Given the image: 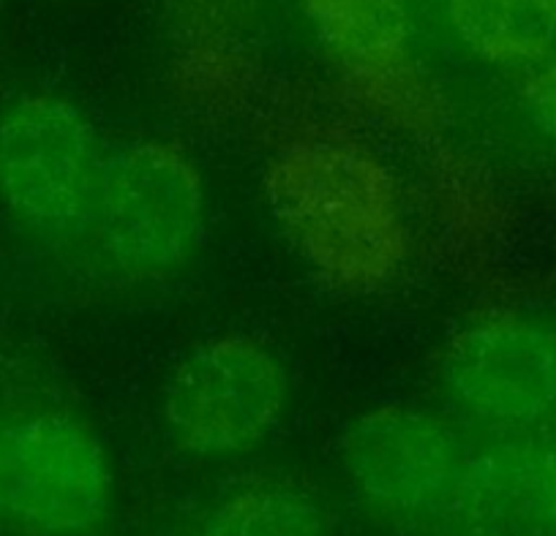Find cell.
I'll return each instance as SVG.
<instances>
[{
	"label": "cell",
	"mask_w": 556,
	"mask_h": 536,
	"mask_svg": "<svg viewBox=\"0 0 556 536\" xmlns=\"http://www.w3.org/2000/svg\"><path fill=\"white\" fill-rule=\"evenodd\" d=\"M265 189L290 243L339 292H379L404 267L409 227L399 189L357 139H290L270 158Z\"/></svg>",
	"instance_id": "cell-1"
},
{
	"label": "cell",
	"mask_w": 556,
	"mask_h": 536,
	"mask_svg": "<svg viewBox=\"0 0 556 536\" xmlns=\"http://www.w3.org/2000/svg\"><path fill=\"white\" fill-rule=\"evenodd\" d=\"M106 148L79 106L30 93L0 112V205L36 238H90Z\"/></svg>",
	"instance_id": "cell-2"
},
{
	"label": "cell",
	"mask_w": 556,
	"mask_h": 536,
	"mask_svg": "<svg viewBox=\"0 0 556 536\" xmlns=\"http://www.w3.org/2000/svg\"><path fill=\"white\" fill-rule=\"evenodd\" d=\"M205 229V183L194 158L164 139L106 150L90 238L126 276L173 272Z\"/></svg>",
	"instance_id": "cell-3"
},
{
	"label": "cell",
	"mask_w": 556,
	"mask_h": 536,
	"mask_svg": "<svg viewBox=\"0 0 556 536\" xmlns=\"http://www.w3.org/2000/svg\"><path fill=\"white\" fill-rule=\"evenodd\" d=\"M472 449L447 417L393 404L368 411L346 431L341 463L377 518L440 536L462 496Z\"/></svg>",
	"instance_id": "cell-4"
},
{
	"label": "cell",
	"mask_w": 556,
	"mask_h": 536,
	"mask_svg": "<svg viewBox=\"0 0 556 536\" xmlns=\"http://www.w3.org/2000/svg\"><path fill=\"white\" fill-rule=\"evenodd\" d=\"M440 384L453 414L485 436L556 433V319L518 310L472 319L447 341Z\"/></svg>",
	"instance_id": "cell-5"
},
{
	"label": "cell",
	"mask_w": 556,
	"mask_h": 536,
	"mask_svg": "<svg viewBox=\"0 0 556 536\" xmlns=\"http://www.w3.org/2000/svg\"><path fill=\"white\" fill-rule=\"evenodd\" d=\"M290 400V377L260 337L227 332L186 354L164 390V422L197 458H238L270 438Z\"/></svg>",
	"instance_id": "cell-6"
},
{
	"label": "cell",
	"mask_w": 556,
	"mask_h": 536,
	"mask_svg": "<svg viewBox=\"0 0 556 536\" xmlns=\"http://www.w3.org/2000/svg\"><path fill=\"white\" fill-rule=\"evenodd\" d=\"M3 523L28 536H90L112 509V465L93 427L36 411L0 427Z\"/></svg>",
	"instance_id": "cell-7"
},
{
	"label": "cell",
	"mask_w": 556,
	"mask_h": 536,
	"mask_svg": "<svg viewBox=\"0 0 556 536\" xmlns=\"http://www.w3.org/2000/svg\"><path fill=\"white\" fill-rule=\"evenodd\" d=\"M352 88L390 120L434 128V93L417 74L401 0H301Z\"/></svg>",
	"instance_id": "cell-8"
},
{
	"label": "cell",
	"mask_w": 556,
	"mask_h": 536,
	"mask_svg": "<svg viewBox=\"0 0 556 536\" xmlns=\"http://www.w3.org/2000/svg\"><path fill=\"white\" fill-rule=\"evenodd\" d=\"M440 536H556V433L475 444Z\"/></svg>",
	"instance_id": "cell-9"
},
{
	"label": "cell",
	"mask_w": 556,
	"mask_h": 536,
	"mask_svg": "<svg viewBox=\"0 0 556 536\" xmlns=\"http://www.w3.org/2000/svg\"><path fill=\"white\" fill-rule=\"evenodd\" d=\"M447 17L491 66L527 74L556 58V0H447Z\"/></svg>",
	"instance_id": "cell-10"
},
{
	"label": "cell",
	"mask_w": 556,
	"mask_h": 536,
	"mask_svg": "<svg viewBox=\"0 0 556 536\" xmlns=\"http://www.w3.org/2000/svg\"><path fill=\"white\" fill-rule=\"evenodd\" d=\"M202 536H328V518L308 490L265 480L227 493L205 518Z\"/></svg>",
	"instance_id": "cell-11"
},
{
	"label": "cell",
	"mask_w": 556,
	"mask_h": 536,
	"mask_svg": "<svg viewBox=\"0 0 556 536\" xmlns=\"http://www.w3.org/2000/svg\"><path fill=\"white\" fill-rule=\"evenodd\" d=\"M521 99L529 120L556 144V58L523 74Z\"/></svg>",
	"instance_id": "cell-12"
},
{
	"label": "cell",
	"mask_w": 556,
	"mask_h": 536,
	"mask_svg": "<svg viewBox=\"0 0 556 536\" xmlns=\"http://www.w3.org/2000/svg\"><path fill=\"white\" fill-rule=\"evenodd\" d=\"M0 427H3V425H0ZM0 520H3V509H0Z\"/></svg>",
	"instance_id": "cell-13"
}]
</instances>
